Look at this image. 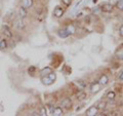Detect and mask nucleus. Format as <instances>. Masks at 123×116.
Here are the masks:
<instances>
[{
	"instance_id": "12",
	"label": "nucleus",
	"mask_w": 123,
	"mask_h": 116,
	"mask_svg": "<svg viewBox=\"0 0 123 116\" xmlns=\"http://www.w3.org/2000/svg\"><path fill=\"white\" fill-rule=\"evenodd\" d=\"M64 113V111H63V107H55V108H53V111H52V115H55V116H61V115H63Z\"/></svg>"
},
{
	"instance_id": "5",
	"label": "nucleus",
	"mask_w": 123,
	"mask_h": 116,
	"mask_svg": "<svg viewBox=\"0 0 123 116\" xmlns=\"http://www.w3.org/2000/svg\"><path fill=\"white\" fill-rule=\"evenodd\" d=\"M18 17H20L21 19H26L27 17H28V9L25 8L24 6H20V8H18Z\"/></svg>"
},
{
	"instance_id": "15",
	"label": "nucleus",
	"mask_w": 123,
	"mask_h": 116,
	"mask_svg": "<svg viewBox=\"0 0 123 116\" xmlns=\"http://www.w3.org/2000/svg\"><path fill=\"white\" fill-rule=\"evenodd\" d=\"M59 35H60L62 38H67L68 36L71 35V33L69 32L67 29H62V30L59 31Z\"/></svg>"
},
{
	"instance_id": "22",
	"label": "nucleus",
	"mask_w": 123,
	"mask_h": 116,
	"mask_svg": "<svg viewBox=\"0 0 123 116\" xmlns=\"http://www.w3.org/2000/svg\"><path fill=\"white\" fill-rule=\"evenodd\" d=\"M40 115H47V110H46V108L45 107H41V109H40Z\"/></svg>"
},
{
	"instance_id": "21",
	"label": "nucleus",
	"mask_w": 123,
	"mask_h": 116,
	"mask_svg": "<svg viewBox=\"0 0 123 116\" xmlns=\"http://www.w3.org/2000/svg\"><path fill=\"white\" fill-rule=\"evenodd\" d=\"M106 106H107V103L106 102H102V103L98 104V110H103V109H105L106 108Z\"/></svg>"
},
{
	"instance_id": "9",
	"label": "nucleus",
	"mask_w": 123,
	"mask_h": 116,
	"mask_svg": "<svg viewBox=\"0 0 123 116\" xmlns=\"http://www.w3.org/2000/svg\"><path fill=\"white\" fill-rule=\"evenodd\" d=\"M71 106H72V101L69 98H65L62 101V107L65 108V109H70Z\"/></svg>"
},
{
	"instance_id": "13",
	"label": "nucleus",
	"mask_w": 123,
	"mask_h": 116,
	"mask_svg": "<svg viewBox=\"0 0 123 116\" xmlns=\"http://www.w3.org/2000/svg\"><path fill=\"white\" fill-rule=\"evenodd\" d=\"M85 98H86V92L84 91L83 90H80L76 94V99L79 100V101H81V100H84Z\"/></svg>"
},
{
	"instance_id": "25",
	"label": "nucleus",
	"mask_w": 123,
	"mask_h": 116,
	"mask_svg": "<svg viewBox=\"0 0 123 116\" xmlns=\"http://www.w3.org/2000/svg\"><path fill=\"white\" fill-rule=\"evenodd\" d=\"M119 35L123 37V24L120 26V28H119Z\"/></svg>"
},
{
	"instance_id": "1",
	"label": "nucleus",
	"mask_w": 123,
	"mask_h": 116,
	"mask_svg": "<svg viewBox=\"0 0 123 116\" xmlns=\"http://www.w3.org/2000/svg\"><path fill=\"white\" fill-rule=\"evenodd\" d=\"M114 9V6L111 4V3H104L101 6V10L103 13H112Z\"/></svg>"
},
{
	"instance_id": "20",
	"label": "nucleus",
	"mask_w": 123,
	"mask_h": 116,
	"mask_svg": "<svg viewBox=\"0 0 123 116\" xmlns=\"http://www.w3.org/2000/svg\"><path fill=\"white\" fill-rule=\"evenodd\" d=\"M66 29H67V30H68V31H69V32H70L71 34H74V33L76 32V29H75V27L73 26V25H69Z\"/></svg>"
},
{
	"instance_id": "6",
	"label": "nucleus",
	"mask_w": 123,
	"mask_h": 116,
	"mask_svg": "<svg viewBox=\"0 0 123 116\" xmlns=\"http://www.w3.org/2000/svg\"><path fill=\"white\" fill-rule=\"evenodd\" d=\"M99 90H101V84H99L98 81H97V82L91 83V85H90V91L92 92V94H97V92H98Z\"/></svg>"
},
{
	"instance_id": "16",
	"label": "nucleus",
	"mask_w": 123,
	"mask_h": 116,
	"mask_svg": "<svg viewBox=\"0 0 123 116\" xmlns=\"http://www.w3.org/2000/svg\"><path fill=\"white\" fill-rule=\"evenodd\" d=\"M75 83L80 90H84V88L86 87V83H85V81H83V80H77V81H75Z\"/></svg>"
},
{
	"instance_id": "7",
	"label": "nucleus",
	"mask_w": 123,
	"mask_h": 116,
	"mask_svg": "<svg viewBox=\"0 0 123 116\" xmlns=\"http://www.w3.org/2000/svg\"><path fill=\"white\" fill-rule=\"evenodd\" d=\"M14 27L17 28L18 30H22V29H24L25 27H26V24H25V22L23 19H18V21H15L14 22Z\"/></svg>"
},
{
	"instance_id": "27",
	"label": "nucleus",
	"mask_w": 123,
	"mask_h": 116,
	"mask_svg": "<svg viewBox=\"0 0 123 116\" xmlns=\"http://www.w3.org/2000/svg\"><path fill=\"white\" fill-rule=\"evenodd\" d=\"M118 79L120 80V81H123V71L120 73V74H119V76H118Z\"/></svg>"
},
{
	"instance_id": "23",
	"label": "nucleus",
	"mask_w": 123,
	"mask_h": 116,
	"mask_svg": "<svg viewBox=\"0 0 123 116\" xmlns=\"http://www.w3.org/2000/svg\"><path fill=\"white\" fill-rule=\"evenodd\" d=\"M117 59H119V60H123V49H121V51H119L118 52H117Z\"/></svg>"
},
{
	"instance_id": "2",
	"label": "nucleus",
	"mask_w": 123,
	"mask_h": 116,
	"mask_svg": "<svg viewBox=\"0 0 123 116\" xmlns=\"http://www.w3.org/2000/svg\"><path fill=\"white\" fill-rule=\"evenodd\" d=\"M65 13V10L62 6H55V9H53V15H55V18H62Z\"/></svg>"
},
{
	"instance_id": "17",
	"label": "nucleus",
	"mask_w": 123,
	"mask_h": 116,
	"mask_svg": "<svg viewBox=\"0 0 123 116\" xmlns=\"http://www.w3.org/2000/svg\"><path fill=\"white\" fill-rule=\"evenodd\" d=\"M8 47V43H7V40L5 38H2L0 40V49H6Z\"/></svg>"
},
{
	"instance_id": "24",
	"label": "nucleus",
	"mask_w": 123,
	"mask_h": 116,
	"mask_svg": "<svg viewBox=\"0 0 123 116\" xmlns=\"http://www.w3.org/2000/svg\"><path fill=\"white\" fill-rule=\"evenodd\" d=\"M62 2H63L66 6H69L72 3V0H62Z\"/></svg>"
},
{
	"instance_id": "3",
	"label": "nucleus",
	"mask_w": 123,
	"mask_h": 116,
	"mask_svg": "<svg viewBox=\"0 0 123 116\" xmlns=\"http://www.w3.org/2000/svg\"><path fill=\"white\" fill-rule=\"evenodd\" d=\"M2 31H3L4 36H6L7 38H9V39H11V38L13 37V34H12V32H11V29L7 25H3L2 26Z\"/></svg>"
},
{
	"instance_id": "26",
	"label": "nucleus",
	"mask_w": 123,
	"mask_h": 116,
	"mask_svg": "<svg viewBox=\"0 0 123 116\" xmlns=\"http://www.w3.org/2000/svg\"><path fill=\"white\" fill-rule=\"evenodd\" d=\"M28 72L29 73H34V72H35V67H33V66H32V67H30L28 69Z\"/></svg>"
},
{
	"instance_id": "18",
	"label": "nucleus",
	"mask_w": 123,
	"mask_h": 116,
	"mask_svg": "<svg viewBox=\"0 0 123 116\" xmlns=\"http://www.w3.org/2000/svg\"><path fill=\"white\" fill-rule=\"evenodd\" d=\"M52 70H51V68H49V67H46L44 69H42L41 70V76H46V75H48L49 73H51Z\"/></svg>"
},
{
	"instance_id": "14",
	"label": "nucleus",
	"mask_w": 123,
	"mask_h": 116,
	"mask_svg": "<svg viewBox=\"0 0 123 116\" xmlns=\"http://www.w3.org/2000/svg\"><path fill=\"white\" fill-rule=\"evenodd\" d=\"M106 98H107L108 101H114L115 98H116V92H115L114 90L108 91L107 95H106Z\"/></svg>"
},
{
	"instance_id": "8",
	"label": "nucleus",
	"mask_w": 123,
	"mask_h": 116,
	"mask_svg": "<svg viewBox=\"0 0 123 116\" xmlns=\"http://www.w3.org/2000/svg\"><path fill=\"white\" fill-rule=\"evenodd\" d=\"M98 82L101 84V86H105L108 84V82H109V78H108V76L106 74H103L101 77H99V79L98 80Z\"/></svg>"
},
{
	"instance_id": "11",
	"label": "nucleus",
	"mask_w": 123,
	"mask_h": 116,
	"mask_svg": "<svg viewBox=\"0 0 123 116\" xmlns=\"http://www.w3.org/2000/svg\"><path fill=\"white\" fill-rule=\"evenodd\" d=\"M41 81H42V83L45 84V85H50V84L53 83V80L49 77L48 75H46V76H42V78H41Z\"/></svg>"
},
{
	"instance_id": "4",
	"label": "nucleus",
	"mask_w": 123,
	"mask_h": 116,
	"mask_svg": "<svg viewBox=\"0 0 123 116\" xmlns=\"http://www.w3.org/2000/svg\"><path fill=\"white\" fill-rule=\"evenodd\" d=\"M98 106H91L90 108H88L86 110V115L87 116H94V115H98Z\"/></svg>"
},
{
	"instance_id": "19",
	"label": "nucleus",
	"mask_w": 123,
	"mask_h": 116,
	"mask_svg": "<svg viewBox=\"0 0 123 116\" xmlns=\"http://www.w3.org/2000/svg\"><path fill=\"white\" fill-rule=\"evenodd\" d=\"M115 7H116L117 9H119V10H123V0H118V1L116 2Z\"/></svg>"
},
{
	"instance_id": "28",
	"label": "nucleus",
	"mask_w": 123,
	"mask_h": 116,
	"mask_svg": "<svg viewBox=\"0 0 123 116\" xmlns=\"http://www.w3.org/2000/svg\"><path fill=\"white\" fill-rule=\"evenodd\" d=\"M30 115H31V116H35V115H40V113H38V112L34 111V112H32V113H31Z\"/></svg>"
},
{
	"instance_id": "10",
	"label": "nucleus",
	"mask_w": 123,
	"mask_h": 116,
	"mask_svg": "<svg viewBox=\"0 0 123 116\" xmlns=\"http://www.w3.org/2000/svg\"><path fill=\"white\" fill-rule=\"evenodd\" d=\"M33 4H34V0H22V6H24L27 9L31 8Z\"/></svg>"
}]
</instances>
